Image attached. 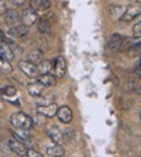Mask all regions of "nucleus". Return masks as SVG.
Listing matches in <instances>:
<instances>
[{"mask_svg": "<svg viewBox=\"0 0 141 157\" xmlns=\"http://www.w3.org/2000/svg\"><path fill=\"white\" fill-rule=\"evenodd\" d=\"M18 68L26 77H29V78H36L38 79L39 75H40L39 69H38V65L30 63V61H20Z\"/></svg>", "mask_w": 141, "mask_h": 157, "instance_id": "nucleus-3", "label": "nucleus"}, {"mask_svg": "<svg viewBox=\"0 0 141 157\" xmlns=\"http://www.w3.org/2000/svg\"><path fill=\"white\" fill-rule=\"evenodd\" d=\"M0 71H2L3 74H10V73L13 71V66L9 60L0 57Z\"/></svg>", "mask_w": 141, "mask_h": 157, "instance_id": "nucleus-21", "label": "nucleus"}, {"mask_svg": "<svg viewBox=\"0 0 141 157\" xmlns=\"http://www.w3.org/2000/svg\"><path fill=\"white\" fill-rule=\"evenodd\" d=\"M38 30L42 33L43 35H48L50 34V22L44 17L38 21Z\"/></svg>", "mask_w": 141, "mask_h": 157, "instance_id": "nucleus-20", "label": "nucleus"}, {"mask_svg": "<svg viewBox=\"0 0 141 157\" xmlns=\"http://www.w3.org/2000/svg\"><path fill=\"white\" fill-rule=\"evenodd\" d=\"M57 118L62 122V123H69L71 122L72 120V112L71 109L69 108V106H61V108H58V112H57Z\"/></svg>", "mask_w": 141, "mask_h": 157, "instance_id": "nucleus-11", "label": "nucleus"}, {"mask_svg": "<svg viewBox=\"0 0 141 157\" xmlns=\"http://www.w3.org/2000/svg\"><path fill=\"white\" fill-rule=\"evenodd\" d=\"M0 57H4L9 61H12L14 59L13 49L7 42H0Z\"/></svg>", "mask_w": 141, "mask_h": 157, "instance_id": "nucleus-14", "label": "nucleus"}, {"mask_svg": "<svg viewBox=\"0 0 141 157\" xmlns=\"http://www.w3.org/2000/svg\"><path fill=\"white\" fill-rule=\"evenodd\" d=\"M3 94L5 95V96H14V95L17 94V90L13 86H7V87L3 88Z\"/></svg>", "mask_w": 141, "mask_h": 157, "instance_id": "nucleus-24", "label": "nucleus"}, {"mask_svg": "<svg viewBox=\"0 0 141 157\" xmlns=\"http://www.w3.org/2000/svg\"><path fill=\"white\" fill-rule=\"evenodd\" d=\"M38 49H40V51L44 52V49L48 48V42L44 38H40V39H38Z\"/></svg>", "mask_w": 141, "mask_h": 157, "instance_id": "nucleus-26", "label": "nucleus"}, {"mask_svg": "<svg viewBox=\"0 0 141 157\" xmlns=\"http://www.w3.org/2000/svg\"><path fill=\"white\" fill-rule=\"evenodd\" d=\"M135 86H136V79H129V81L127 82V87H126V90H133Z\"/></svg>", "mask_w": 141, "mask_h": 157, "instance_id": "nucleus-31", "label": "nucleus"}, {"mask_svg": "<svg viewBox=\"0 0 141 157\" xmlns=\"http://www.w3.org/2000/svg\"><path fill=\"white\" fill-rule=\"evenodd\" d=\"M140 52H141V43H136L131 48H128L127 55H128V57H136V56L140 55Z\"/></svg>", "mask_w": 141, "mask_h": 157, "instance_id": "nucleus-22", "label": "nucleus"}, {"mask_svg": "<svg viewBox=\"0 0 141 157\" xmlns=\"http://www.w3.org/2000/svg\"><path fill=\"white\" fill-rule=\"evenodd\" d=\"M132 31H133V38H141V21L133 26Z\"/></svg>", "mask_w": 141, "mask_h": 157, "instance_id": "nucleus-25", "label": "nucleus"}, {"mask_svg": "<svg viewBox=\"0 0 141 157\" xmlns=\"http://www.w3.org/2000/svg\"><path fill=\"white\" fill-rule=\"evenodd\" d=\"M46 132H47V135L49 136V139L52 140L54 144H60V145L62 144L65 138H64V134L61 132V130H60L57 126H54V125L48 126L46 128Z\"/></svg>", "mask_w": 141, "mask_h": 157, "instance_id": "nucleus-7", "label": "nucleus"}, {"mask_svg": "<svg viewBox=\"0 0 141 157\" xmlns=\"http://www.w3.org/2000/svg\"><path fill=\"white\" fill-rule=\"evenodd\" d=\"M27 90H29V94L31 95V96H34V98H39V96H42L43 90H44V86L36 79L35 82H32V83H30V85L27 86Z\"/></svg>", "mask_w": 141, "mask_h": 157, "instance_id": "nucleus-15", "label": "nucleus"}, {"mask_svg": "<svg viewBox=\"0 0 141 157\" xmlns=\"http://www.w3.org/2000/svg\"><path fill=\"white\" fill-rule=\"evenodd\" d=\"M26 157H42L40 153H38L35 149H32V148H29V151H27V156Z\"/></svg>", "mask_w": 141, "mask_h": 157, "instance_id": "nucleus-29", "label": "nucleus"}, {"mask_svg": "<svg viewBox=\"0 0 141 157\" xmlns=\"http://www.w3.org/2000/svg\"><path fill=\"white\" fill-rule=\"evenodd\" d=\"M4 17H5V24H7L9 27H16V26L21 25L20 24L21 22V14L17 12L16 9H8L7 13L4 14Z\"/></svg>", "mask_w": 141, "mask_h": 157, "instance_id": "nucleus-8", "label": "nucleus"}, {"mask_svg": "<svg viewBox=\"0 0 141 157\" xmlns=\"http://www.w3.org/2000/svg\"><path fill=\"white\" fill-rule=\"evenodd\" d=\"M131 2H135V3H137V2H139V0H131Z\"/></svg>", "mask_w": 141, "mask_h": 157, "instance_id": "nucleus-33", "label": "nucleus"}, {"mask_svg": "<svg viewBox=\"0 0 141 157\" xmlns=\"http://www.w3.org/2000/svg\"><path fill=\"white\" fill-rule=\"evenodd\" d=\"M123 38L121 34H118V33H114L110 39H109V42H108V48L110 49V51L113 52H115V51H121V48H122V44H123Z\"/></svg>", "mask_w": 141, "mask_h": 157, "instance_id": "nucleus-9", "label": "nucleus"}, {"mask_svg": "<svg viewBox=\"0 0 141 157\" xmlns=\"http://www.w3.org/2000/svg\"><path fill=\"white\" fill-rule=\"evenodd\" d=\"M38 81L42 83L44 87H53L56 85V75L53 74H40L38 78Z\"/></svg>", "mask_w": 141, "mask_h": 157, "instance_id": "nucleus-16", "label": "nucleus"}, {"mask_svg": "<svg viewBox=\"0 0 141 157\" xmlns=\"http://www.w3.org/2000/svg\"><path fill=\"white\" fill-rule=\"evenodd\" d=\"M52 68H54V64L53 61H49V60H43L40 64H38V69L40 74H49Z\"/></svg>", "mask_w": 141, "mask_h": 157, "instance_id": "nucleus-19", "label": "nucleus"}, {"mask_svg": "<svg viewBox=\"0 0 141 157\" xmlns=\"http://www.w3.org/2000/svg\"><path fill=\"white\" fill-rule=\"evenodd\" d=\"M47 155L50 157H64L65 149L60 144H53V145L47 147Z\"/></svg>", "mask_w": 141, "mask_h": 157, "instance_id": "nucleus-17", "label": "nucleus"}, {"mask_svg": "<svg viewBox=\"0 0 141 157\" xmlns=\"http://www.w3.org/2000/svg\"><path fill=\"white\" fill-rule=\"evenodd\" d=\"M139 118L141 120V110H140V113H139Z\"/></svg>", "mask_w": 141, "mask_h": 157, "instance_id": "nucleus-32", "label": "nucleus"}, {"mask_svg": "<svg viewBox=\"0 0 141 157\" xmlns=\"http://www.w3.org/2000/svg\"><path fill=\"white\" fill-rule=\"evenodd\" d=\"M54 64V74L56 78H62L66 74V61L62 56H58L56 60H53Z\"/></svg>", "mask_w": 141, "mask_h": 157, "instance_id": "nucleus-10", "label": "nucleus"}, {"mask_svg": "<svg viewBox=\"0 0 141 157\" xmlns=\"http://www.w3.org/2000/svg\"><path fill=\"white\" fill-rule=\"evenodd\" d=\"M36 112L38 114H40L46 118H52V117L57 116V112H58V106L56 105L54 103H50V104H44V105H39L36 106Z\"/></svg>", "mask_w": 141, "mask_h": 157, "instance_id": "nucleus-5", "label": "nucleus"}, {"mask_svg": "<svg viewBox=\"0 0 141 157\" xmlns=\"http://www.w3.org/2000/svg\"><path fill=\"white\" fill-rule=\"evenodd\" d=\"M140 14H141V3H133L124 9V13L122 14L119 20L121 22L128 24V22H132L136 17H139Z\"/></svg>", "mask_w": 141, "mask_h": 157, "instance_id": "nucleus-2", "label": "nucleus"}, {"mask_svg": "<svg viewBox=\"0 0 141 157\" xmlns=\"http://www.w3.org/2000/svg\"><path fill=\"white\" fill-rule=\"evenodd\" d=\"M21 22H22V25H25L27 27H30L31 25L36 24V22H38V13H36V10L32 9L31 7L25 8L24 10H22V13H21Z\"/></svg>", "mask_w": 141, "mask_h": 157, "instance_id": "nucleus-4", "label": "nucleus"}, {"mask_svg": "<svg viewBox=\"0 0 141 157\" xmlns=\"http://www.w3.org/2000/svg\"><path fill=\"white\" fill-rule=\"evenodd\" d=\"M8 144H9V148L12 149L16 155H18L21 157L27 156V151H29V148H26V145L22 143V140L16 139V138H9Z\"/></svg>", "mask_w": 141, "mask_h": 157, "instance_id": "nucleus-6", "label": "nucleus"}, {"mask_svg": "<svg viewBox=\"0 0 141 157\" xmlns=\"http://www.w3.org/2000/svg\"><path fill=\"white\" fill-rule=\"evenodd\" d=\"M30 7L32 9H35L36 12H39V10L46 12V10H48L52 7V2H50V0H31Z\"/></svg>", "mask_w": 141, "mask_h": 157, "instance_id": "nucleus-13", "label": "nucleus"}, {"mask_svg": "<svg viewBox=\"0 0 141 157\" xmlns=\"http://www.w3.org/2000/svg\"><path fill=\"white\" fill-rule=\"evenodd\" d=\"M133 44H136V42H135L132 38H124L123 39V44H122L121 51H128V48H131Z\"/></svg>", "mask_w": 141, "mask_h": 157, "instance_id": "nucleus-23", "label": "nucleus"}, {"mask_svg": "<svg viewBox=\"0 0 141 157\" xmlns=\"http://www.w3.org/2000/svg\"><path fill=\"white\" fill-rule=\"evenodd\" d=\"M7 2L5 0H0V14H5L7 13Z\"/></svg>", "mask_w": 141, "mask_h": 157, "instance_id": "nucleus-28", "label": "nucleus"}, {"mask_svg": "<svg viewBox=\"0 0 141 157\" xmlns=\"http://www.w3.org/2000/svg\"><path fill=\"white\" fill-rule=\"evenodd\" d=\"M10 3H12L14 7H22V5H25L26 0H10Z\"/></svg>", "mask_w": 141, "mask_h": 157, "instance_id": "nucleus-30", "label": "nucleus"}, {"mask_svg": "<svg viewBox=\"0 0 141 157\" xmlns=\"http://www.w3.org/2000/svg\"><path fill=\"white\" fill-rule=\"evenodd\" d=\"M43 51H40V49H34V51H31L29 55H27V61H30V63L32 64H40L43 61Z\"/></svg>", "mask_w": 141, "mask_h": 157, "instance_id": "nucleus-18", "label": "nucleus"}, {"mask_svg": "<svg viewBox=\"0 0 141 157\" xmlns=\"http://www.w3.org/2000/svg\"><path fill=\"white\" fill-rule=\"evenodd\" d=\"M8 34L10 38H22V36H26L29 34V27L25 26V25H18L16 27H9V31Z\"/></svg>", "mask_w": 141, "mask_h": 157, "instance_id": "nucleus-12", "label": "nucleus"}, {"mask_svg": "<svg viewBox=\"0 0 141 157\" xmlns=\"http://www.w3.org/2000/svg\"><path fill=\"white\" fill-rule=\"evenodd\" d=\"M10 123L17 130H25L29 131L34 126V121L30 116H27L24 112H17L10 116Z\"/></svg>", "mask_w": 141, "mask_h": 157, "instance_id": "nucleus-1", "label": "nucleus"}, {"mask_svg": "<svg viewBox=\"0 0 141 157\" xmlns=\"http://www.w3.org/2000/svg\"><path fill=\"white\" fill-rule=\"evenodd\" d=\"M74 136H75V134H74V131H71V130H66L65 134H64V138L66 140H69V142H72V140H74Z\"/></svg>", "mask_w": 141, "mask_h": 157, "instance_id": "nucleus-27", "label": "nucleus"}]
</instances>
